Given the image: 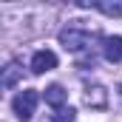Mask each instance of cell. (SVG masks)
<instances>
[{
  "label": "cell",
  "instance_id": "1",
  "mask_svg": "<svg viewBox=\"0 0 122 122\" xmlns=\"http://www.w3.org/2000/svg\"><path fill=\"white\" fill-rule=\"evenodd\" d=\"M37 102H40V94L37 91H20L14 97V102H11V108H14V117L23 122H29L34 117V111H37Z\"/></svg>",
  "mask_w": 122,
  "mask_h": 122
},
{
  "label": "cell",
  "instance_id": "2",
  "mask_svg": "<svg viewBox=\"0 0 122 122\" xmlns=\"http://www.w3.org/2000/svg\"><path fill=\"white\" fill-rule=\"evenodd\" d=\"M60 43L65 51H85L88 46H91V34L85 29H62L60 31Z\"/></svg>",
  "mask_w": 122,
  "mask_h": 122
},
{
  "label": "cell",
  "instance_id": "3",
  "mask_svg": "<svg viewBox=\"0 0 122 122\" xmlns=\"http://www.w3.org/2000/svg\"><path fill=\"white\" fill-rule=\"evenodd\" d=\"M54 68H57V54L54 51H48V48L34 51V57H31V71L34 74H46V71H54Z\"/></svg>",
  "mask_w": 122,
  "mask_h": 122
},
{
  "label": "cell",
  "instance_id": "4",
  "mask_svg": "<svg viewBox=\"0 0 122 122\" xmlns=\"http://www.w3.org/2000/svg\"><path fill=\"white\" fill-rule=\"evenodd\" d=\"M85 105H88V108H97V111H105V108H108V91H105L102 85L85 88Z\"/></svg>",
  "mask_w": 122,
  "mask_h": 122
},
{
  "label": "cell",
  "instance_id": "5",
  "mask_svg": "<svg viewBox=\"0 0 122 122\" xmlns=\"http://www.w3.org/2000/svg\"><path fill=\"white\" fill-rule=\"evenodd\" d=\"M23 77V68L20 62H9L6 68H0V88H14Z\"/></svg>",
  "mask_w": 122,
  "mask_h": 122
},
{
  "label": "cell",
  "instance_id": "6",
  "mask_svg": "<svg viewBox=\"0 0 122 122\" xmlns=\"http://www.w3.org/2000/svg\"><path fill=\"white\" fill-rule=\"evenodd\" d=\"M102 54L108 62H122V37H105L102 40Z\"/></svg>",
  "mask_w": 122,
  "mask_h": 122
},
{
  "label": "cell",
  "instance_id": "7",
  "mask_svg": "<svg viewBox=\"0 0 122 122\" xmlns=\"http://www.w3.org/2000/svg\"><path fill=\"white\" fill-rule=\"evenodd\" d=\"M43 97H46V102H48L51 108H62L65 99H68V94H65L62 85H48V88L43 91Z\"/></svg>",
  "mask_w": 122,
  "mask_h": 122
},
{
  "label": "cell",
  "instance_id": "8",
  "mask_svg": "<svg viewBox=\"0 0 122 122\" xmlns=\"http://www.w3.org/2000/svg\"><path fill=\"white\" fill-rule=\"evenodd\" d=\"M51 122H77V111H74L71 105L54 108V114H51Z\"/></svg>",
  "mask_w": 122,
  "mask_h": 122
},
{
  "label": "cell",
  "instance_id": "9",
  "mask_svg": "<svg viewBox=\"0 0 122 122\" xmlns=\"http://www.w3.org/2000/svg\"><path fill=\"white\" fill-rule=\"evenodd\" d=\"M94 6L108 17H122V3H94Z\"/></svg>",
  "mask_w": 122,
  "mask_h": 122
},
{
  "label": "cell",
  "instance_id": "10",
  "mask_svg": "<svg viewBox=\"0 0 122 122\" xmlns=\"http://www.w3.org/2000/svg\"><path fill=\"white\" fill-rule=\"evenodd\" d=\"M119 94H122V85H119Z\"/></svg>",
  "mask_w": 122,
  "mask_h": 122
}]
</instances>
